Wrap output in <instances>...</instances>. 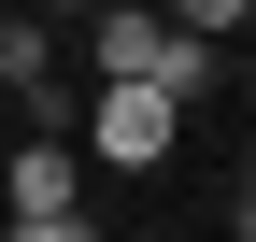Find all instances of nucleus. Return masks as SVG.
<instances>
[{
    "instance_id": "1",
    "label": "nucleus",
    "mask_w": 256,
    "mask_h": 242,
    "mask_svg": "<svg viewBox=\"0 0 256 242\" xmlns=\"http://www.w3.org/2000/svg\"><path fill=\"white\" fill-rule=\"evenodd\" d=\"M86 72H142V86H171V100H200L214 86V28L156 14V0H86Z\"/></svg>"
},
{
    "instance_id": "2",
    "label": "nucleus",
    "mask_w": 256,
    "mask_h": 242,
    "mask_svg": "<svg viewBox=\"0 0 256 242\" xmlns=\"http://www.w3.org/2000/svg\"><path fill=\"white\" fill-rule=\"evenodd\" d=\"M171 142H185V100H171V86L100 72V100H86V157H100V171H156Z\"/></svg>"
},
{
    "instance_id": "3",
    "label": "nucleus",
    "mask_w": 256,
    "mask_h": 242,
    "mask_svg": "<svg viewBox=\"0 0 256 242\" xmlns=\"http://www.w3.org/2000/svg\"><path fill=\"white\" fill-rule=\"evenodd\" d=\"M0 200H14V214H57V200H86L72 128H28V142H14V171H0Z\"/></svg>"
},
{
    "instance_id": "4",
    "label": "nucleus",
    "mask_w": 256,
    "mask_h": 242,
    "mask_svg": "<svg viewBox=\"0 0 256 242\" xmlns=\"http://www.w3.org/2000/svg\"><path fill=\"white\" fill-rule=\"evenodd\" d=\"M43 72H57V43H43V14L14 0V14H0V86H43Z\"/></svg>"
},
{
    "instance_id": "5",
    "label": "nucleus",
    "mask_w": 256,
    "mask_h": 242,
    "mask_svg": "<svg viewBox=\"0 0 256 242\" xmlns=\"http://www.w3.org/2000/svg\"><path fill=\"white\" fill-rule=\"evenodd\" d=\"M14 242H100V214H86V200H57V214H14Z\"/></svg>"
},
{
    "instance_id": "6",
    "label": "nucleus",
    "mask_w": 256,
    "mask_h": 242,
    "mask_svg": "<svg viewBox=\"0 0 256 242\" xmlns=\"http://www.w3.org/2000/svg\"><path fill=\"white\" fill-rule=\"evenodd\" d=\"M156 14H185V28H214V43H228V28L256 14V0H156Z\"/></svg>"
},
{
    "instance_id": "7",
    "label": "nucleus",
    "mask_w": 256,
    "mask_h": 242,
    "mask_svg": "<svg viewBox=\"0 0 256 242\" xmlns=\"http://www.w3.org/2000/svg\"><path fill=\"white\" fill-rule=\"evenodd\" d=\"M228 228H242V242H256V157H242V186H228Z\"/></svg>"
},
{
    "instance_id": "8",
    "label": "nucleus",
    "mask_w": 256,
    "mask_h": 242,
    "mask_svg": "<svg viewBox=\"0 0 256 242\" xmlns=\"http://www.w3.org/2000/svg\"><path fill=\"white\" fill-rule=\"evenodd\" d=\"M0 14H14V0H0ZM28 14H43V0H28Z\"/></svg>"
}]
</instances>
